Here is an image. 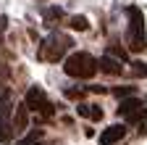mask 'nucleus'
Segmentation results:
<instances>
[{
    "label": "nucleus",
    "mask_w": 147,
    "mask_h": 145,
    "mask_svg": "<svg viewBox=\"0 0 147 145\" xmlns=\"http://www.w3.org/2000/svg\"><path fill=\"white\" fill-rule=\"evenodd\" d=\"M68 27L74 32H87L89 29V21H87V16H71V19H68Z\"/></svg>",
    "instance_id": "13"
},
{
    "label": "nucleus",
    "mask_w": 147,
    "mask_h": 145,
    "mask_svg": "<svg viewBox=\"0 0 147 145\" xmlns=\"http://www.w3.org/2000/svg\"><path fill=\"white\" fill-rule=\"evenodd\" d=\"M71 45H74V40L68 37V34H63V32H53V34H47V37L42 40L40 50H37V56H40V61L58 63V61L66 58V53L71 50Z\"/></svg>",
    "instance_id": "1"
},
{
    "label": "nucleus",
    "mask_w": 147,
    "mask_h": 145,
    "mask_svg": "<svg viewBox=\"0 0 147 145\" xmlns=\"http://www.w3.org/2000/svg\"><path fill=\"white\" fill-rule=\"evenodd\" d=\"M126 45H129V50H131V53H142V50L147 48V34H144V29L129 27V32H126Z\"/></svg>",
    "instance_id": "5"
},
{
    "label": "nucleus",
    "mask_w": 147,
    "mask_h": 145,
    "mask_svg": "<svg viewBox=\"0 0 147 145\" xmlns=\"http://www.w3.org/2000/svg\"><path fill=\"white\" fill-rule=\"evenodd\" d=\"M63 8H58V5H50V8H45V13H42V19H45V24L47 27H55L61 19H63Z\"/></svg>",
    "instance_id": "11"
},
{
    "label": "nucleus",
    "mask_w": 147,
    "mask_h": 145,
    "mask_svg": "<svg viewBox=\"0 0 147 145\" xmlns=\"http://www.w3.org/2000/svg\"><path fill=\"white\" fill-rule=\"evenodd\" d=\"M11 121H13L16 135H24V132H26V127H29V106H26V103H18Z\"/></svg>",
    "instance_id": "6"
},
{
    "label": "nucleus",
    "mask_w": 147,
    "mask_h": 145,
    "mask_svg": "<svg viewBox=\"0 0 147 145\" xmlns=\"http://www.w3.org/2000/svg\"><path fill=\"white\" fill-rule=\"evenodd\" d=\"M118 116L126 119L129 124H137V121H144V119H147V108H144L142 100H137V98L131 95V98H123V100H121Z\"/></svg>",
    "instance_id": "4"
},
{
    "label": "nucleus",
    "mask_w": 147,
    "mask_h": 145,
    "mask_svg": "<svg viewBox=\"0 0 147 145\" xmlns=\"http://www.w3.org/2000/svg\"><path fill=\"white\" fill-rule=\"evenodd\" d=\"M137 93V87H131V84H123V87H113V95L118 98V100H123V98H131Z\"/></svg>",
    "instance_id": "14"
},
{
    "label": "nucleus",
    "mask_w": 147,
    "mask_h": 145,
    "mask_svg": "<svg viewBox=\"0 0 147 145\" xmlns=\"http://www.w3.org/2000/svg\"><path fill=\"white\" fill-rule=\"evenodd\" d=\"M76 114L82 116V119H89V121H102V108L100 106H95V103H79V108H76Z\"/></svg>",
    "instance_id": "9"
},
{
    "label": "nucleus",
    "mask_w": 147,
    "mask_h": 145,
    "mask_svg": "<svg viewBox=\"0 0 147 145\" xmlns=\"http://www.w3.org/2000/svg\"><path fill=\"white\" fill-rule=\"evenodd\" d=\"M63 95H66L68 100H82V98H84V87H68Z\"/></svg>",
    "instance_id": "17"
},
{
    "label": "nucleus",
    "mask_w": 147,
    "mask_h": 145,
    "mask_svg": "<svg viewBox=\"0 0 147 145\" xmlns=\"http://www.w3.org/2000/svg\"><path fill=\"white\" fill-rule=\"evenodd\" d=\"M108 56H113V58H118V61H126V58H129L126 50H123L121 45H108Z\"/></svg>",
    "instance_id": "16"
},
{
    "label": "nucleus",
    "mask_w": 147,
    "mask_h": 145,
    "mask_svg": "<svg viewBox=\"0 0 147 145\" xmlns=\"http://www.w3.org/2000/svg\"><path fill=\"white\" fill-rule=\"evenodd\" d=\"M8 29V16H0V32Z\"/></svg>",
    "instance_id": "18"
},
{
    "label": "nucleus",
    "mask_w": 147,
    "mask_h": 145,
    "mask_svg": "<svg viewBox=\"0 0 147 145\" xmlns=\"http://www.w3.org/2000/svg\"><path fill=\"white\" fill-rule=\"evenodd\" d=\"M131 74L147 79V63H144V61H134V63H131Z\"/></svg>",
    "instance_id": "15"
},
{
    "label": "nucleus",
    "mask_w": 147,
    "mask_h": 145,
    "mask_svg": "<svg viewBox=\"0 0 147 145\" xmlns=\"http://www.w3.org/2000/svg\"><path fill=\"white\" fill-rule=\"evenodd\" d=\"M126 137V127L123 124H113V127H108V129L100 135V145H116Z\"/></svg>",
    "instance_id": "8"
},
{
    "label": "nucleus",
    "mask_w": 147,
    "mask_h": 145,
    "mask_svg": "<svg viewBox=\"0 0 147 145\" xmlns=\"http://www.w3.org/2000/svg\"><path fill=\"white\" fill-rule=\"evenodd\" d=\"M63 71L74 79H92L100 69H97V58H92L84 50H76L63 61Z\"/></svg>",
    "instance_id": "2"
},
{
    "label": "nucleus",
    "mask_w": 147,
    "mask_h": 145,
    "mask_svg": "<svg viewBox=\"0 0 147 145\" xmlns=\"http://www.w3.org/2000/svg\"><path fill=\"white\" fill-rule=\"evenodd\" d=\"M42 137H45V135H42V129H32V132H26L21 140H18L16 145H40V142H42Z\"/></svg>",
    "instance_id": "12"
},
{
    "label": "nucleus",
    "mask_w": 147,
    "mask_h": 145,
    "mask_svg": "<svg viewBox=\"0 0 147 145\" xmlns=\"http://www.w3.org/2000/svg\"><path fill=\"white\" fill-rule=\"evenodd\" d=\"M24 103L29 106V111H40L45 119H50V116L55 114V108H53V103L47 100L45 90H42V87H37V84L26 90V98H24Z\"/></svg>",
    "instance_id": "3"
},
{
    "label": "nucleus",
    "mask_w": 147,
    "mask_h": 145,
    "mask_svg": "<svg viewBox=\"0 0 147 145\" xmlns=\"http://www.w3.org/2000/svg\"><path fill=\"white\" fill-rule=\"evenodd\" d=\"M13 135H16V129H13L11 114H3V111H0V142L8 145V142L13 140Z\"/></svg>",
    "instance_id": "10"
},
{
    "label": "nucleus",
    "mask_w": 147,
    "mask_h": 145,
    "mask_svg": "<svg viewBox=\"0 0 147 145\" xmlns=\"http://www.w3.org/2000/svg\"><path fill=\"white\" fill-rule=\"evenodd\" d=\"M123 61H118V58H113V56H105L97 61V69L102 71V74H108V77H121V71H123V66H121Z\"/></svg>",
    "instance_id": "7"
}]
</instances>
